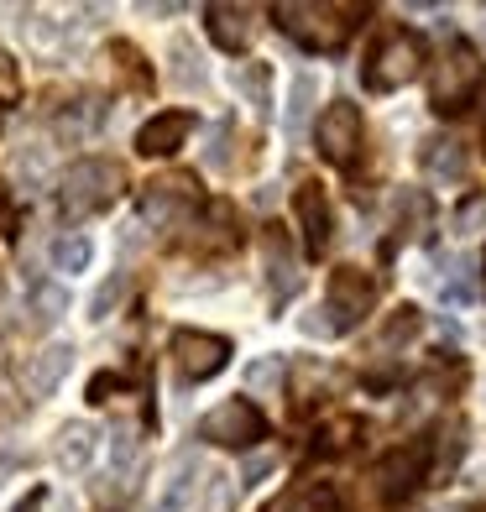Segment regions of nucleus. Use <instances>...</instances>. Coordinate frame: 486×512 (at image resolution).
<instances>
[{
    "label": "nucleus",
    "instance_id": "f257e3e1",
    "mask_svg": "<svg viewBox=\"0 0 486 512\" xmlns=\"http://www.w3.org/2000/svg\"><path fill=\"white\" fill-rule=\"evenodd\" d=\"M272 16H277V27L293 42H304L309 53H340L366 11L361 6H298V0H288V6H277Z\"/></svg>",
    "mask_w": 486,
    "mask_h": 512
},
{
    "label": "nucleus",
    "instance_id": "f03ea898",
    "mask_svg": "<svg viewBox=\"0 0 486 512\" xmlns=\"http://www.w3.org/2000/svg\"><path fill=\"white\" fill-rule=\"evenodd\" d=\"M424 63V37L408 32V27H387L382 42L372 48V58L361 63V84L372 95H387V89H403Z\"/></svg>",
    "mask_w": 486,
    "mask_h": 512
},
{
    "label": "nucleus",
    "instance_id": "7ed1b4c3",
    "mask_svg": "<svg viewBox=\"0 0 486 512\" xmlns=\"http://www.w3.org/2000/svg\"><path fill=\"white\" fill-rule=\"evenodd\" d=\"M115 194H121V168L105 162V157H84V162H74V168L63 173L58 209L68 220H79V215H95V209H110Z\"/></svg>",
    "mask_w": 486,
    "mask_h": 512
},
{
    "label": "nucleus",
    "instance_id": "20e7f679",
    "mask_svg": "<svg viewBox=\"0 0 486 512\" xmlns=\"http://www.w3.org/2000/svg\"><path fill=\"white\" fill-rule=\"evenodd\" d=\"M486 84V63L476 58L471 42H455V48L445 53V63L434 68V84H429V105L439 115H460Z\"/></svg>",
    "mask_w": 486,
    "mask_h": 512
},
{
    "label": "nucleus",
    "instance_id": "39448f33",
    "mask_svg": "<svg viewBox=\"0 0 486 512\" xmlns=\"http://www.w3.org/2000/svg\"><path fill=\"white\" fill-rule=\"evenodd\" d=\"M377 309V277L366 267H335L330 272V293H324V324H330V335H345L356 330V324Z\"/></svg>",
    "mask_w": 486,
    "mask_h": 512
},
{
    "label": "nucleus",
    "instance_id": "423d86ee",
    "mask_svg": "<svg viewBox=\"0 0 486 512\" xmlns=\"http://www.w3.org/2000/svg\"><path fill=\"white\" fill-rule=\"evenodd\" d=\"M199 439L225 445V450H251L257 439H267V418L251 398H230V403H220L199 418Z\"/></svg>",
    "mask_w": 486,
    "mask_h": 512
},
{
    "label": "nucleus",
    "instance_id": "0eeeda50",
    "mask_svg": "<svg viewBox=\"0 0 486 512\" xmlns=\"http://www.w3.org/2000/svg\"><path fill=\"white\" fill-rule=\"evenodd\" d=\"M173 366L183 382H210L230 366V340L210 330H178L173 335Z\"/></svg>",
    "mask_w": 486,
    "mask_h": 512
},
{
    "label": "nucleus",
    "instance_id": "6e6552de",
    "mask_svg": "<svg viewBox=\"0 0 486 512\" xmlns=\"http://www.w3.org/2000/svg\"><path fill=\"white\" fill-rule=\"evenodd\" d=\"M314 142L324 152V162H335V168H351L361 142H366V121H361V110L356 105H330L319 115V126H314Z\"/></svg>",
    "mask_w": 486,
    "mask_h": 512
},
{
    "label": "nucleus",
    "instance_id": "1a4fd4ad",
    "mask_svg": "<svg viewBox=\"0 0 486 512\" xmlns=\"http://www.w3.org/2000/svg\"><path fill=\"white\" fill-rule=\"evenodd\" d=\"M189 204H199V183H194L189 173L157 178V183H147V194H142V220L168 225V220H178Z\"/></svg>",
    "mask_w": 486,
    "mask_h": 512
},
{
    "label": "nucleus",
    "instance_id": "9d476101",
    "mask_svg": "<svg viewBox=\"0 0 486 512\" xmlns=\"http://www.w3.org/2000/svg\"><path fill=\"white\" fill-rule=\"evenodd\" d=\"M293 209H298V225H304V251L319 256L324 246H330V236H335V220H330V204H324V189H319L314 178L298 183Z\"/></svg>",
    "mask_w": 486,
    "mask_h": 512
},
{
    "label": "nucleus",
    "instance_id": "9b49d317",
    "mask_svg": "<svg viewBox=\"0 0 486 512\" xmlns=\"http://www.w3.org/2000/svg\"><path fill=\"white\" fill-rule=\"evenodd\" d=\"M189 131H194V110H162V115H152V121L136 131V152L142 157H168V152L183 147Z\"/></svg>",
    "mask_w": 486,
    "mask_h": 512
},
{
    "label": "nucleus",
    "instance_id": "f8f14e48",
    "mask_svg": "<svg viewBox=\"0 0 486 512\" xmlns=\"http://www.w3.org/2000/svg\"><path fill=\"white\" fill-rule=\"evenodd\" d=\"M194 492H199V455L183 450V455L168 465V481H162L152 512H189V507H194Z\"/></svg>",
    "mask_w": 486,
    "mask_h": 512
},
{
    "label": "nucleus",
    "instance_id": "ddd939ff",
    "mask_svg": "<svg viewBox=\"0 0 486 512\" xmlns=\"http://www.w3.org/2000/svg\"><path fill=\"white\" fill-rule=\"evenodd\" d=\"M204 16H210V37L225 53H241V48H251V37H257V11L251 6H210Z\"/></svg>",
    "mask_w": 486,
    "mask_h": 512
},
{
    "label": "nucleus",
    "instance_id": "4468645a",
    "mask_svg": "<svg viewBox=\"0 0 486 512\" xmlns=\"http://www.w3.org/2000/svg\"><path fill=\"white\" fill-rule=\"evenodd\" d=\"M68 366H74V345H68V340H53L48 351L32 356V366H27V392H32V398H53L58 382L68 377Z\"/></svg>",
    "mask_w": 486,
    "mask_h": 512
},
{
    "label": "nucleus",
    "instance_id": "2eb2a0df",
    "mask_svg": "<svg viewBox=\"0 0 486 512\" xmlns=\"http://www.w3.org/2000/svg\"><path fill=\"white\" fill-rule=\"evenodd\" d=\"M95 429L84 424V418H74V424H63L58 429V445H53V455H58V465L63 471H84L89 460H95Z\"/></svg>",
    "mask_w": 486,
    "mask_h": 512
},
{
    "label": "nucleus",
    "instance_id": "dca6fc26",
    "mask_svg": "<svg viewBox=\"0 0 486 512\" xmlns=\"http://www.w3.org/2000/svg\"><path fill=\"white\" fill-rule=\"evenodd\" d=\"M424 173L434 183H460V178H466V152H460V142H450V136L424 142Z\"/></svg>",
    "mask_w": 486,
    "mask_h": 512
},
{
    "label": "nucleus",
    "instance_id": "f3484780",
    "mask_svg": "<svg viewBox=\"0 0 486 512\" xmlns=\"http://www.w3.org/2000/svg\"><path fill=\"white\" fill-rule=\"evenodd\" d=\"M419 465H424V445H413L408 455L398 450V455L382 465V481H387L382 492H387V502H398V497H408L413 486H419Z\"/></svg>",
    "mask_w": 486,
    "mask_h": 512
},
{
    "label": "nucleus",
    "instance_id": "a211bd4d",
    "mask_svg": "<svg viewBox=\"0 0 486 512\" xmlns=\"http://www.w3.org/2000/svg\"><path fill=\"white\" fill-rule=\"evenodd\" d=\"M89 262H95V241H89L84 230H68V236L53 241V267H58V272L74 277V272H84Z\"/></svg>",
    "mask_w": 486,
    "mask_h": 512
},
{
    "label": "nucleus",
    "instance_id": "6ab92c4d",
    "mask_svg": "<svg viewBox=\"0 0 486 512\" xmlns=\"http://www.w3.org/2000/svg\"><path fill=\"white\" fill-rule=\"evenodd\" d=\"M314 95H319V79H314V74H298V79H293V89H288V110H283V126H288V136L304 131L309 110H314Z\"/></svg>",
    "mask_w": 486,
    "mask_h": 512
},
{
    "label": "nucleus",
    "instance_id": "aec40b11",
    "mask_svg": "<svg viewBox=\"0 0 486 512\" xmlns=\"http://www.w3.org/2000/svg\"><path fill=\"white\" fill-rule=\"evenodd\" d=\"M439 298H445L450 309H466L476 304V283H471V256H455L450 262V277L439 283Z\"/></svg>",
    "mask_w": 486,
    "mask_h": 512
},
{
    "label": "nucleus",
    "instance_id": "412c9836",
    "mask_svg": "<svg viewBox=\"0 0 486 512\" xmlns=\"http://www.w3.org/2000/svg\"><path fill=\"white\" fill-rule=\"evenodd\" d=\"M230 84H236L257 110L272 105V95H267V63H236V68H230Z\"/></svg>",
    "mask_w": 486,
    "mask_h": 512
},
{
    "label": "nucleus",
    "instance_id": "4be33fe9",
    "mask_svg": "<svg viewBox=\"0 0 486 512\" xmlns=\"http://www.w3.org/2000/svg\"><path fill=\"white\" fill-rule=\"evenodd\" d=\"M136 450H142V445H136V434H131V429H115V434H110V476H105V481L121 486V481L131 476V465H136Z\"/></svg>",
    "mask_w": 486,
    "mask_h": 512
},
{
    "label": "nucleus",
    "instance_id": "5701e85b",
    "mask_svg": "<svg viewBox=\"0 0 486 512\" xmlns=\"http://www.w3.org/2000/svg\"><path fill=\"white\" fill-rule=\"evenodd\" d=\"M63 309H68V288H63V283H37V288H32V314H37V324L63 319Z\"/></svg>",
    "mask_w": 486,
    "mask_h": 512
},
{
    "label": "nucleus",
    "instance_id": "b1692460",
    "mask_svg": "<svg viewBox=\"0 0 486 512\" xmlns=\"http://www.w3.org/2000/svg\"><path fill=\"white\" fill-rule=\"evenodd\" d=\"M267 267H272V293L277 298H288L293 288H298V272H293V262H288V251H283V241H267Z\"/></svg>",
    "mask_w": 486,
    "mask_h": 512
},
{
    "label": "nucleus",
    "instance_id": "393cba45",
    "mask_svg": "<svg viewBox=\"0 0 486 512\" xmlns=\"http://www.w3.org/2000/svg\"><path fill=\"white\" fill-rule=\"evenodd\" d=\"M173 79L183 89H199L204 84V63H199V53L189 48V42H173Z\"/></svg>",
    "mask_w": 486,
    "mask_h": 512
},
{
    "label": "nucleus",
    "instance_id": "a878e982",
    "mask_svg": "<svg viewBox=\"0 0 486 512\" xmlns=\"http://www.w3.org/2000/svg\"><path fill=\"white\" fill-rule=\"evenodd\" d=\"M121 293H126V277H121V272H110L105 283L95 288V298H89V319H95V324H100V319H110V309L121 304Z\"/></svg>",
    "mask_w": 486,
    "mask_h": 512
},
{
    "label": "nucleus",
    "instance_id": "bb28decb",
    "mask_svg": "<svg viewBox=\"0 0 486 512\" xmlns=\"http://www.w3.org/2000/svg\"><path fill=\"white\" fill-rule=\"evenodd\" d=\"M204 162H210V168H225V162H230V121H220V126L210 131V147H204Z\"/></svg>",
    "mask_w": 486,
    "mask_h": 512
},
{
    "label": "nucleus",
    "instance_id": "cd10ccee",
    "mask_svg": "<svg viewBox=\"0 0 486 512\" xmlns=\"http://www.w3.org/2000/svg\"><path fill=\"white\" fill-rule=\"evenodd\" d=\"M246 377H251V382H272V377H283V361H277V356H272V361H257Z\"/></svg>",
    "mask_w": 486,
    "mask_h": 512
},
{
    "label": "nucleus",
    "instance_id": "c85d7f7f",
    "mask_svg": "<svg viewBox=\"0 0 486 512\" xmlns=\"http://www.w3.org/2000/svg\"><path fill=\"white\" fill-rule=\"evenodd\" d=\"M267 471H272V455H257V460H246V486H251V481H262Z\"/></svg>",
    "mask_w": 486,
    "mask_h": 512
},
{
    "label": "nucleus",
    "instance_id": "c756f323",
    "mask_svg": "<svg viewBox=\"0 0 486 512\" xmlns=\"http://www.w3.org/2000/svg\"><path fill=\"white\" fill-rule=\"evenodd\" d=\"M16 512H42V492H32V497H27V502H21Z\"/></svg>",
    "mask_w": 486,
    "mask_h": 512
},
{
    "label": "nucleus",
    "instance_id": "7c9ffc66",
    "mask_svg": "<svg viewBox=\"0 0 486 512\" xmlns=\"http://www.w3.org/2000/svg\"><path fill=\"white\" fill-rule=\"evenodd\" d=\"M481 32H486V21H481Z\"/></svg>",
    "mask_w": 486,
    "mask_h": 512
},
{
    "label": "nucleus",
    "instance_id": "2f4dec72",
    "mask_svg": "<svg viewBox=\"0 0 486 512\" xmlns=\"http://www.w3.org/2000/svg\"><path fill=\"white\" fill-rule=\"evenodd\" d=\"M330 512H340V507H330Z\"/></svg>",
    "mask_w": 486,
    "mask_h": 512
},
{
    "label": "nucleus",
    "instance_id": "473e14b6",
    "mask_svg": "<svg viewBox=\"0 0 486 512\" xmlns=\"http://www.w3.org/2000/svg\"><path fill=\"white\" fill-rule=\"evenodd\" d=\"M481 293H486V283H481Z\"/></svg>",
    "mask_w": 486,
    "mask_h": 512
}]
</instances>
